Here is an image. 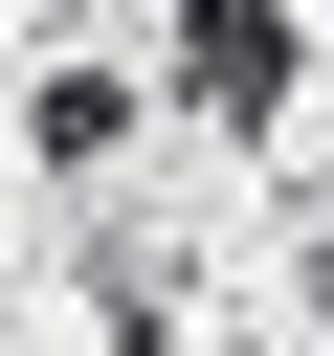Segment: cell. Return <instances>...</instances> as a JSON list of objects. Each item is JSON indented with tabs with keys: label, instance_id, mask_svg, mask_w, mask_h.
Returning a JSON list of instances; mask_svg holds the SVG:
<instances>
[{
	"label": "cell",
	"instance_id": "cell-1",
	"mask_svg": "<svg viewBox=\"0 0 334 356\" xmlns=\"http://www.w3.org/2000/svg\"><path fill=\"white\" fill-rule=\"evenodd\" d=\"M289 67H312V44H289V22H245V0H223V22H178V111H289Z\"/></svg>",
	"mask_w": 334,
	"mask_h": 356
},
{
	"label": "cell",
	"instance_id": "cell-2",
	"mask_svg": "<svg viewBox=\"0 0 334 356\" xmlns=\"http://www.w3.org/2000/svg\"><path fill=\"white\" fill-rule=\"evenodd\" d=\"M111 134H134V67H45V156H67V178H89V156H111Z\"/></svg>",
	"mask_w": 334,
	"mask_h": 356
},
{
	"label": "cell",
	"instance_id": "cell-3",
	"mask_svg": "<svg viewBox=\"0 0 334 356\" xmlns=\"http://www.w3.org/2000/svg\"><path fill=\"white\" fill-rule=\"evenodd\" d=\"M312 289H334V156H312Z\"/></svg>",
	"mask_w": 334,
	"mask_h": 356
}]
</instances>
